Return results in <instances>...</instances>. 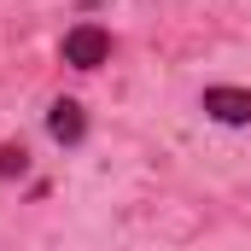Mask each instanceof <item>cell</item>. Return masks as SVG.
Segmentation results:
<instances>
[{"label": "cell", "mask_w": 251, "mask_h": 251, "mask_svg": "<svg viewBox=\"0 0 251 251\" xmlns=\"http://www.w3.org/2000/svg\"><path fill=\"white\" fill-rule=\"evenodd\" d=\"M199 111L210 123H222V128H251V88H240V82H210L199 94Z\"/></svg>", "instance_id": "cell-2"}, {"label": "cell", "mask_w": 251, "mask_h": 251, "mask_svg": "<svg viewBox=\"0 0 251 251\" xmlns=\"http://www.w3.org/2000/svg\"><path fill=\"white\" fill-rule=\"evenodd\" d=\"M29 176V146L24 140H0V181H18Z\"/></svg>", "instance_id": "cell-4"}, {"label": "cell", "mask_w": 251, "mask_h": 251, "mask_svg": "<svg viewBox=\"0 0 251 251\" xmlns=\"http://www.w3.org/2000/svg\"><path fill=\"white\" fill-rule=\"evenodd\" d=\"M47 140H53V146H64V152L88 140V111H82V100H70V94H64V100H53V105H47Z\"/></svg>", "instance_id": "cell-3"}, {"label": "cell", "mask_w": 251, "mask_h": 251, "mask_svg": "<svg viewBox=\"0 0 251 251\" xmlns=\"http://www.w3.org/2000/svg\"><path fill=\"white\" fill-rule=\"evenodd\" d=\"M111 29L105 24H94V18H82V24H70L59 41V59L70 64V70H100V64H111Z\"/></svg>", "instance_id": "cell-1"}]
</instances>
